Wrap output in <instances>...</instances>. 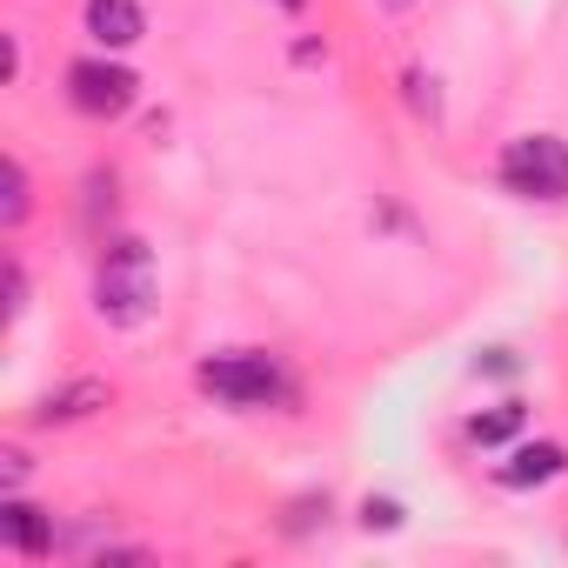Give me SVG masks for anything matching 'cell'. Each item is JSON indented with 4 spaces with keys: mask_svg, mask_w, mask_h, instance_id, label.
I'll use <instances>...</instances> for the list:
<instances>
[{
    "mask_svg": "<svg viewBox=\"0 0 568 568\" xmlns=\"http://www.w3.org/2000/svg\"><path fill=\"white\" fill-rule=\"evenodd\" d=\"M88 34L101 48H134L148 34V14H141V0H88Z\"/></svg>",
    "mask_w": 568,
    "mask_h": 568,
    "instance_id": "obj_7",
    "label": "cell"
},
{
    "mask_svg": "<svg viewBox=\"0 0 568 568\" xmlns=\"http://www.w3.org/2000/svg\"><path fill=\"white\" fill-rule=\"evenodd\" d=\"M134 74L121 68V61H74L68 68V101H74V114H88V121H114V114H128L134 108Z\"/></svg>",
    "mask_w": 568,
    "mask_h": 568,
    "instance_id": "obj_4",
    "label": "cell"
},
{
    "mask_svg": "<svg viewBox=\"0 0 568 568\" xmlns=\"http://www.w3.org/2000/svg\"><path fill=\"white\" fill-rule=\"evenodd\" d=\"M28 207H34V187H28V168L8 154V161H0V227H21L28 221Z\"/></svg>",
    "mask_w": 568,
    "mask_h": 568,
    "instance_id": "obj_9",
    "label": "cell"
},
{
    "mask_svg": "<svg viewBox=\"0 0 568 568\" xmlns=\"http://www.w3.org/2000/svg\"><path fill=\"white\" fill-rule=\"evenodd\" d=\"M0 548H14V555H48L54 548V515H41L34 501H21V495H8L0 501Z\"/></svg>",
    "mask_w": 568,
    "mask_h": 568,
    "instance_id": "obj_5",
    "label": "cell"
},
{
    "mask_svg": "<svg viewBox=\"0 0 568 568\" xmlns=\"http://www.w3.org/2000/svg\"><path fill=\"white\" fill-rule=\"evenodd\" d=\"M561 468H568V448H561V442H521L508 462H495V481L521 495V488H541V481H555Z\"/></svg>",
    "mask_w": 568,
    "mask_h": 568,
    "instance_id": "obj_6",
    "label": "cell"
},
{
    "mask_svg": "<svg viewBox=\"0 0 568 568\" xmlns=\"http://www.w3.org/2000/svg\"><path fill=\"white\" fill-rule=\"evenodd\" d=\"M521 422H528V408H521V402H501V408L475 415V422H468V435H475L481 448H501L508 435H521Z\"/></svg>",
    "mask_w": 568,
    "mask_h": 568,
    "instance_id": "obj_10",
    "label": "cell"
},
{
    "mask_svg": "<svg viewBox=\"0 0 568 568\" xmlns=\"http://www.w3.org/2000/svg\"><path fill=\"white\" fill-rule=\"evenodd\" d=\"M94 408H108V388H101V382H68L61 395H41V402H34V422L54 428V422H81V415H94Z\"/></svg>",
    "mask_w": 568,
    "mask_h": 568,
    "instance_id": "obj_8",
    "label": "cell"
},
{
    "mask_svg": "<svg viewBox=\"0 0 568 568\" xmlns=\"http://www.w3.org/2000/svg\"><path fill=\"white\" fill-rule=\"evenodd\" d=\"M21 308H28V274H21V261L8 254V322H21Z\"/></svg>",
    "mask_w": 568,
    "mask_h": 568,
    "instance_id": "obj_11",
    "label": "cell"
},
{
    "mask_svg": "<svg viewBox=\"0 0 568 568\" xmlns=\"http://www.w3.org/2000/svg\"><path fill=\"white\" fill-rule=\"evenodd\" d=\"M495 174L521 201H568V141L561 134H521L501 148Z\"/></svg>",
    "mask_w": 568,
    "mask_h": 568,
    "instance_id": "obj_3",
    "label": "cell"
},
{
    "mask_svg": "<svg viewBox=\"0 0 568 568\" xmlns=\"http://www.w3.org/2000/svg\"><path fill=\"white\" fill-rule=\"evenodd\" d=\"M194 382L221 402V408H281L295 402V382L267 348H227V355H207L194 368Z\"/></svg>",
    "mask_w": 568,
    "mask_h": 568,
    "instance_id": "obj_2",
    "label": "cell"
},
{
    "mask_svg": "<svg viewBox=\"0 0 568 568\" xmlns=\"http://www.w3.org/2000/svg\"><path fill=\"white\" fill-rule=\"evenodd\" d=\"M362 515H368V528H375V521H382V528H395V521H402V508H395V501H368Z\"/></svg>",
    "mask_w": 568,
    "mask_h": 568,
    "instance_id": "obj_12",
    "label": "cell"
},
{
    "mask_svg": "<svg viewBox=\"0 0 568 568\" xmlns=\"http://www.w3.org/2000/svg\"><path fill=\"white\" fill-rule=\"evenodd\" d=\"M274 8H281V14H302V8H308V0H274Z\"/></svg>",
    "mask_w": 568,
    "mask_h": 568,
    "instance_id": "obj_13",
    "label": "cell"
},
{
    "mask_svg": "<svg viewBox=\"0 0 568 568\" xmlns=\"http://www.w3.org/2000/svg\"><path fill=\"white\" fill-rule=\"evenodd\" d=\"M388 8H415V0H388Z\"/></svg>",
    "mask_w": 568,
    "mask_h": 568,
    "instance_id": "obj_14",
    "label": "cell"
},
{
    "mask_svg": "<svg viewBox=\"0 0 568 568\" xmlns=\"http://www.w3.org/2000/svg\"><path fill=\"white\" fill-rule=\"evenodd\" d=\"M161 302V274H154V254L148 241L121 234L101 247V267H94V315L108 328H141Z\"/></svg>",
    "mask_w": 568,
    "mask_h": 568,
    "instance_id": "obj_1",
    "label": "cell"
}]
</instances>
